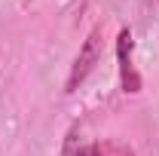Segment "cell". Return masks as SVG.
<instances>
[{"label":"cell","mask_w":159,"mask_h":156,"mask_svg":"<svg viewBox=\"0 0 159 156\" xmlns=\"http://www.w3.org/2000/svg\"><path fill=\"white\" fill-rule=\"evenodd\" d=\"M101 55H104V28H92L89 37L83 40L74 64H70V74H67V83H64V92L67 95L77 92L80 86L89 80V74L95 71V64L101 61Z\"/></svg>","instance_id":"obj_1"},{"label":"cell","mask_w":159,"mask_h":156,"mask_svg":"<svg viewBox=\"0 0 159 156\" xmlns=\"http://www.w3.org/2000/svg\"><path fill=\"white\" fill-rule=\"evenodd\" d=\"M116 61H119V83L125 95H138L141 92V74L132 64V31L122 28L116 34Z\"/></svg>","instance_id":"obj_2"},{"label":"cell","mask_w":159,"mask_h":156,"mask_svg":"<svg viewBox=\"0 0 159 156\" xmlns=\"http://www.w3.org/2000/svg\"><path fill=\"white\" fill-rule=\"evenodd\" d=\"M61 156H89L83 153V138H80V126H74L67 138H64V147H61Z\"/></svg>","instance_id":"obj_3"},{"label":"cell","mask_w":159,"mask_h":156,"mask_svg":"<svg viewBox=\"0 0 159 156\" xmlns=\"http://www.w3.org/2000/svg\"><path fill=\"white\" fill-rule=\"evenodd\" d=\"M89 156H107V150H104L101 144H92V147H89Z\"/></svg>","instance_id":"obj_4"}]
</instances>
